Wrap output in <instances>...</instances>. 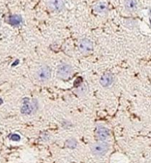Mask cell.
I'll list each match as a JSON object with an SVG mask.
<instances>
[{
    "label": "cell",
    "mask_w": 151,
    "mask_h": 163,
    "mask_svg": "<svg viewBox=\"0 0 151 163\" xmlns=\"http://www.w3.org/2000/svg\"><path fill=\"white\" fill-rule=\"evenodd\" d=\"M51 69L49 66L42 65L36 70L35 77L37 80L41 82H46L49 80L51 77Z\"/></svg>",
    "instance_id": "1"
},
{
    "label": "cell",
    "mask_w": 151,
    "mask_h": 163,
    "mask_svg": "<svg viewBox=\"0 0 151 163\" xmlns=\"http://www.w3.org/2000/svg\"><path fill=\"white\" fill-rule=\"evenodd\" d=\"M91 152L97 156H103L106 154L109 150V145L107 142L102 141L92 145L91 148Z\"/></svg>",
    "instance_id": "2"
},
{
    "label": "cell",
    "mask_w": 151,
    "mask_h": 163,
    "mask_svg": "<svg viewBox=\"0 0 151 163\" xmlns=\"http://www.w3.org/2000/svg\"><path fill=\"white\" fill-rule=\"evenodd\" d=\"M72 68L70 64H61L57 66V75L61 79H66L71 75Z\"/></svg>",
    "instance_id": "3"
},
{
    "label": "cell",
    "mask_w": 151,
    "mask_h": 163,
    "mask_svg": "<svg viewBox=\"0 0 151 163\" xmlns=\"http://www.w3.org/2000/svg\"><path fill=\"white\" fill-rule=\"evenodd\" d=\"M93 49H94V45L90 39L85 38V39L80 40V43H79V50L81 53L83 54H89L93 51Z\"/></svg>",
    "instance_id": "4"
},
{
    "label": "cell",
    "mask_w": 151,
    "mask_h": 163,
    "mask_svg": "<svg viewBox=\"0 0 151 163\" xmlns=\"http://www.w3.org/2000/svg\"><path fill=\"white\" fill-rule=\"evenodd\" d=\"M47 6L51 11L59 12L63 10L64 7V2H63V0H48Z\"/></svg>",
    "instance_id": "5"
},
{
    "label": "cell",
    "mask_w": 151,
    "mask_h": 163,
    "mask_svg": "<svg viewBox=\"0 0 151 163\" xmlns=\"http://www.w3.org/2000/svg\"><path fill=\"white\" fill-rule=\"evenodd\" d=\"M114 81V76L110 72H106L100 78V84L103 87H108Z\"/></svg>",
    "instance_id": "6"
},
{
    "label": "cell",
    "mask_w": 151,
    "mask_h": 163,
    "mask_svg": "<svg viewBox=\"0 0 151 163\" xmlns=\"http://www.w3.org/2000/svg\"><path fill=\"white\" fill-rule=\"evenodd\" d=\"M109 135H110V132L108 128L103 127V126H100L97 128V136L100 140H106L107 138L108 137Z\"/></svg>",
    "instance_id": "7"
},
{
    "label": "cell",
    "mask_w": 151,
    "mask_h": 163,
    "mask_svg": "<svg viewBox=\"0 0 151 163\" xmlns=\"http://www.w3.org/2000/svg\"><path fill=\"white\" fill-rule=\"evenodd\" d=\"M124 5L126 11L129 12H134L138 7V3L136 0H125Z\"/></svg>",
    "instance_id": "8"
},
{
    "label": "cell",
    "mask_w": 151,
    "mask_h": 163,
    "mask_svg": "<svg viewBox=\"0 0 151 163\" xmlns=\"http://www.w3.org/2000/svg\"><path fill=\"white\" fill-rule=\"evenodd\" d=\"M108 10V5L104 2H100L94 6V11L98 13H104Z\"/></svg>",
    "instance_id": "9"
},
{
    "label": "cell",
    "mask_w": 151,
    "mask_h": 163,
    "mask_svg": "<svg viewBox=\"0 0 151 163\" xmlns=\"http://www.w3.org/2000/svg\"><path fill=\"white\" fill-rule=\"evenodd\" d=\"M21 21H22L21 18L19 17V16H17V15L12 16V17L9 18V22L13 25H20Z\"/></svg>",
    "instance_id": "10"
},
{
    "label": "cell",
    "mask_w": 151,
    "mask_h": 163,
    "mask_svg": "<svg viewBox=\"0 0 151 163\" xmlns=\"http://www.w3.org/2000/svg\"><path fill=\"white\" fill-rule=\"evenodd\" d=\"M87 92V86L86 85H82L78 87V89H77V94H80V95H83V94H85Z\"/></svg>",
    "instance_id": "11"
},
{
    "label": "cell",
    "mask_w": 151,
    "mask_h": 163,
    "mask_svg": "<svg viewBox=\"0 0 151 163\" xmlns=\"http://www.w3.org/2000/svg\"><path fill=\"white\" fill-rule=\"evenodd\" d=\"M67 146L69 147V148H75L76 146L77 142L76 140H74V139H70V140H68L66 142Z\"/></svg>",
    "instance_id": "12"
},
{
    "label": "cell",
    "mask_w": 151,
    "mask_h": 163,
    "mask_svg": "<svg viewBox=\"0 0 151 163\" xmlns=\"http://www.w3.org/2000/svg\"><path fill=\"white\" fill-rule=\"evenodd\" d=\"M10 139H11V140H13V141H19L20 140V136L19 135V134H12V135L11 136V137H10Z\"/></svg>",
    "instance_id": "13"
},
{
    "label": "cell",
    "mask_w": 151,
    "mask_h": 163,
    "mask_svg": "<svg viewBox=\"0 0 151 163\" xmlns=\"http://www.w3.org/2000/svg\"><path fill=\"white\" fill-rule=\"evenodd\" d=\"M0 24H1V21H0Z\"/></svg>",
    "instance_id": "14"
}]
</instances>
